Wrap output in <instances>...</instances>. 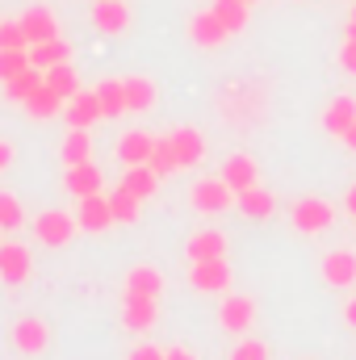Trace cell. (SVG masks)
I'll return each mask as SVG.
<instances>
[{
  "label": "cell",
  "instance_id": "cell-1",
  "mask_svg": "<svg viewBox=\"0 0 356 360\" xmlns=\"http://www.w3.org/2000/svg\"><path fill=\"white\" fill-rule=\"evenodd\" d=\"M76 231H80V226H76V214H68V210H42V214L34 218V235H38V243H46V248H68Z\"/></svg>",
  "mask_w": 356,
  "mask_h": 360
},
{
  "label": "cell",
  "instance_id": "cell-2",
  "mask_svg": "<svg viewBox=\"0 0 356 360\" xmlns=\"http://www.w3.org/2000/svg\"><path fill=\"white\" fill-rule=\"evenodd\" d=\"M189 197H193V210H197V214H227V210L235 205V188H231L222 176L197 180Z\"/></svg>",
  "mask_w": 356,
  "mask_h": 360
},
{
  "label": "cell",
  "instance_id": "cell-3",
  "mask_svg": "<svg viewBox=\"0 0 356 360\" xmlns=\"http://www.w3.org/2000/svg\"><path fill=\"white\" fill-rule=\"evenodd\" d=\"M289 222H293L302 235H319V231H327V226L336 222V210H331V201H323V197H302V201H293Z\"/></svg>",
  "mask_w": 356,
  "mask_h": 360
},
{
  "label": "cell",
  "instance_id": "cell-4",
  "mask_svg": "<svg viewBox=\"0 0 356 360\" xmlns=\"http://www.w3.org/2000/svg\"><path fill=\"white\" fill-rule=\"evenodd\" d=\"M8 344L21 352V356H42L46 348H51V327L42 323V319H17L13 327H8Z\"/></svg>",
  "mask_w": 356,
  "mask_h": 360
},
{
  "label": "cell",
  "instance_id": "cell-5",
  "mask_svg": "<svg viewBox=\"0 0 356 360\" xmlns=\"http://www.w3.org/2000/svg\"><path fill=\"white\" fill-rule=\"evenodd\" d=\"M189 285H193L197 293H227V289H231L227 256H222V260H193V269H189Z\"/></svg>",
  "mask_w": 356,
  "mask_h": 360
},
{
  "label": "cell",
  "instance_id": "cell-6",
  "mask_svg": "<svg viewBox=\"0 0 356 360\" xmlns=\"http://www.w3.org/2000/svg\"><path fill=\"white\" fill-rule=\"evenodd\" d=\"M34 272V256L25 243H0V281L4 285H25Z\"/></svg>",
  "mask_w": 356,
  "mask_h": 360
},
{
  "label": "cell",
  "instance_id": "cell-7",
  "mask_svg": "<svg viewBox=\"0 0 356 360\" xmlns=\"http://www.w3.org/2000/svg\"><path fill=\"white\" fill-rule=\"evenodd\" d=\"M76 226L89 231V235H101V231L113 226V210H109V197H105V193L80 197V205H76Z\"/></svg>",
  "mask_w": 356,
  "mask_h": 360
},
{
  "label": "cell",
  "instance_id": "cell-8",
  "mask_svg": "<svg viewBox=\"0 0 356 360\" xmlns=\"http://www.w3.org/2000/svg\"><path fill=\"white\" fill-rule=\"evenodd\" d=\"M160 319V297H139V293H122V323L130 331H151Z\"/></svg>",
  "mask_w": 356,
  "mask_h": 360
},
{
  "label": "cell",
  "instance_id": "cell-9",
  "mask_svg": "<svg viewBox=\"0 0 356 360\" xmlns=\"http://www.w3.org/2000/svg\"><path fill=\"white\" fill-rule=\"evenodd\" d=\"M323 281H327L331 289H352L356 285V252L331 248V252L323 256Z\"/></svg>",
  "mask_w": 356,
  "mask_h": 360
},
{
  "label": "cell",
  "instance_id": "cell-10",
  "mask_svg": "<svg viewBox=\"0 0 356 360\" xmlns=\"http://www.w3.org/2000/svg\"><path fill=\"white\" fill-rule=\"evenodd\" d=\"M17 21H21L30 46H34V42H51V38H59V21H55V13H51L46 4H30Z\"/></svg>",
  "mask_w": 356,
  "mask_h": 360
},
{
  "label": "cell",
  "instance_id": "cell-11",
  "mask_svg": "<svg viewBox=\"0 0 356 360\" xmlns=\"http://www.w3.org/2000/svg\"><path fill=\"white\" fill-rule=\"evenodd\" d=\"M218 323H222L227 331H235V335L252 331V323H256V302L243 297V293H227V302H222V310H218Z\"/></svg>",
  "mask_w": 356,
  "mask_h": 360
},
{
  "label": "cell",
  "instance_id": "cell-12",
  "mask_svg": "<svg viewBox=\"0 0 356 360\" xmlns=\"http://www.w3.org/2000/svg\"><path fill=\"white\" fill-rule=\"evenodd\" d=\"M189 38H193L197 46H205V51H218V46L231 38V30L214 17V8H205V13H197V17L189 21Z\"/></svg>",
  "mask_w": 356,
  "mask_h": 360
},
{
  "label": "cell",
  "instance_id": "cell-13",
  "mask_svg": "<svg viewBox=\"0 0 356 360\" xmlns=\"http://www.w3.org/2000/svg\"><path fill=\"white\" fill-rule=\"evenodd\" d=\"M101 117H105V109H101L96 89H80L68 101V126H72V130H89L92 122H101Z\"/></svg>",
  "mask_w": 356,
  "mask_h": 360
},
{
  "label": "cell",
  "instance_id": "cell-14",
  "mask_svg": "<svg viewBox=\"0 0 356 360\" xmlns=\"http://www.w3.org/2000/svg\"><path fill=\"white\" fill-rule=\"evenodd\" d=\"M151 147H155V139H151L147 130H130V134L117 139L113 155H117L126 168H134V164H147V160H151Z\"/></svg>",
  "mask_w": 356,
  "mask_h": 360
},
{
  "label": "cell",
  "instance_id": "cell-15",
  "mask_svg": "<svg viewBox=\"0 0 356 360\" xmlns=\"http://www.w3.org/2000/svg\"><path fill=\"white\" fill-rule=\"evenodd\" d=\"M172 147H177V164L180 168H197V164L205 160V139H201V130H193V126L172 130Z\"/></svg>",
  "mask_w": 356,
  "mask_h": 360
},
{
  "label": "cell",
  "instance_id": "cell-16",
  "mask_svg": "<svg viewBox=\"0 0 356 360\" xmlns=\"http://www.w3.org/2000/svg\"><path fill=\"white\" fill-rule=\"evenodd\" d=\"M184 256L189 260H222L227 256V235L222 231H197L184 243Z\"/></svg>",
  "mask_w": 356,
  "mask_h": 360
},
{
  "label": "cell",
  "instance_id": "cell-17",
  "mask_svg": "<svg viewBox=\"0 0 356 360\" xmlns=\"http://www.w3.org/2000/svg\"><path fill=\"white\" fill-rule=\"evenodd\" d=\"M222 180H227L235 193H243V188L260 184V168H256V160H252V155H231V160L222 164Z\"/></svg>",
  "mask_w": 356,
  "mask_h": 360
},
{
  "label": "cell",
  "instance_id": "cell-18",
  "mask_svg": "<svg viewBox=\"0 0 356 360\" xmlns=\"http://www.w3.org/2000/svg\"><path fill=\"white\" fill-rule=\"evenodd\" d=\"M92 21H96L101 34H122V30L130 25V8H126L122 0H96Z\"/></svg>",
  "mask_w": 356,
  "mask_h": 360
},
{
  "label": "cell",
  "instance_id": "cell-19",
  "mask_svg": "<svg viewBox=\"0 0 356 360\" xmlns=\"http://www.w3.org/2000/svg\"><path fill=\"white\" fill-rule=\"evenodd\" d=\"M235 205H239V210H243L248 218L265 222V218H272V210H276V197H272L268 188H260V184H252V188L235 193Z\"/></svg>",
  "mask_w": 356,
  "mask_h": 360
},
{
  "label": "cell",
  "instance_id": "cell-20",
  "mask_svg": "<svg viewBox=\"0 0 356 360\" xmlns=\"http://www.w3.org/2000/svg\"><path fill=\"white\" fill-rule=\"evenodd\" d=\"M126 293H139V297H160L164 293V272L151 269V264H134L126 272Z\"/></svg>",
  "mask_w": 356,
  "mask_h": 360
},
{
  "label": "cell",
  "instance_id": "cell-21",
  "mask_svg": "<svg viewBox=\"0 0 356 360\" xmlns=\"http://www.w3.org/2000/svg\"><path fill=\"white\" fill-rule=\"evenodd\" d=\"M101 168H96V164H76V168H68V180H63V184H68V193H72V197H76V201H80V197H92V193H101Z\"/></svg>",
  "mask_w": 356,
  "mask_h": 360
},
{
  "label": "cell",
  "instance_id": "cell-22",
  "mask_svg": "<svg viewBox=\"0 0 356 360\" xmlns=\"http://www.w3.org/2000/svg\"><path fill=\"white\" fill-rule=\"evenodd\" d=\"M68 59H72V46L63 38H51V42H34L30 46V68H38V72H51L55 63H68Z\"/></svg>",
  "mask_w": 356,
  "mask_h": 360
},
{
  "label": "cell",
  "instance_id": "cell-23",
  "mask_svg": "<svg viewBox=\"0 0 356 360\" xmlns=\"http://www.w3.org/2000/svg\"><path fill=\"white\" fill-rule=\"evenodd\" d=\"M352 122H356V96H336V101L327 105V113H323V126H327V134H336V139H344Z\"/></svg>",
  "mask_w": 356,
  "mask_h": 360
},
{
  "label": "cell",
  "instance_id": "cell-24",
  "mask_svg": "<svg viewBox=\"0 0 356 360\" xmlns=\"http://www.w3.org/2000/svg\"><path fill=\"white\" fill-rule=\"evenodd\" d=\"M126 193H134L139 201H147V197H155V188H160V176L151 172V164H134V168H126V176L117 180Z\"/></svg>",
  "mask_w": 356,
  "mask_h": 360
},
{
  "label": "cell",
  "instance_id": "cell-25",
  "mask_svg": "<svg viewBox=\"0 0 356 360\" xmlns=\"http://www.w3.org/2000/svg\"><path fill=\"white\" fill-rule=\"evenodd\" d=\"M122 84H126V109L130 113H147L155 105V84L147 76H126Z\"/></svg>",
  "mask_w": 356,
  "mask_h": 360
},
{
  "label": "cell",
  "instance_id": "cell-26",
  "mask_svg": "<svg viewBox=\"0 0 356 360\" xmlns=\"http://www.w3.org/2000/svg\"><path fill=\"white\" fill-rule=\"evenodd\" d=\"M42 84H46V76H42L38 68H25L21 76H13V80H4V96H8V101H21V105H25V101H30L34 92L42 89Z\"/></svg>",
  "mask_w": 356,
  "mask_h": 360
},
{
  "label": "cell",
  "instance_id": "cell-27",
  "mask_svg": "<svg viewBox=\"0 0 356 360\" xmlns=\"http://www.w3.org/2000/svg\"><path fill=\"white\" fill-rule=\"evenodd\" d=\"M46 76V89L51 92H59L63 101H72L76 92H80V76H76V68L72 63H55L51 72H42Z\"/></svg>",
  "mask_w": 356,
  "mask_h": 360
},
{
  "label": "cell",
  "instance_id": "cell-28",
  "mask_svg": "<svg viewBox=\"0 0 356 360\" xmlns=\"http://www.w3.org/2000/svg\"><path fill=\"white\" fill-rule=\"evenodd\" d=\"M147 164H151V172H155L160 180L177 172L180 164H177V147H172V134H160V139H155V147H151V160H147Z\"/></svg>",
  "mask_w": 356,
  "mask_h": 360
},
{
  "label": "cell",
  "instance_id": "cell-29",
  "mask_svg": "<svg viewBox=\"0 0 356 360\" xmlns=\"http://www.w3.org/2000/svg\"><path fill=\"white\" fill-rule=\"evenodd\" d=\"M96 96H101L105 117H122V113H130V109H126V84H122V80H101V84H96Z\"/></svg>",
  "mask_w": 356,
  "mask_h": 360
},
{
  "label": "cell",
  "instance_id": "cell-30",
  "mask_svg": "<svg viewBox=\"0 0 356 360\" xmlns=\"http://www.w3.org/2000/svg\"><path fill=\"white\" fill-rule=\"evenodd\" d=\"M63 105H68V101H63L59 92H51L46 84H42V89H38L34 96H30V101H25V109H30V117H38V122H51V117H55V113H59Z\"/></svg>",
  "mask_w": 356,
  "mask_h": 360
},
{
  "label": "cell",
  "instance_id": "cell-31",
  "mask_svg": "<svg viewBox=\"0 0 356 360\" xmlns=\"http://www.w3.org/2000/svg\"><path fill=\"white\" fill-rule=\"evenodd\" d=\"M89 160H92L89 130H68V139H63V164L76 168V164H89Z\"/></svg>",
  "mask_w": 356,
  "mask_h": 360
},
{
  "label": "cell",
  "instance_id": "cell-32",
  "mask_svg": "<svg viewBox=\"0 0 356 360\" xmlns=\"http://www.w3.org/2000/svg\"><path fill=\"white\" fill-rule=\"evenodd\" d=\"M139 205H143V201H139L134 193H126L122 184H117V188L109 193V210H113V222H122V226L139 222Z\"/></svg>",
  "mask_w": 356,
  "mask_h": 360
},
{
  "label": "cell",
  "instance_id": "cell-33",
  "mask_svg": "<svg viewBox=\"0 0 356 360\" xmlns=\"http://www.w3.org/2000/svg\"><path fill=\"white\" fill-rule=\"evenodd\" d=\"M210 8H214V17H218L231 34H239V30L248 25V8H252V4H243V0H214Z\"/></svg>",
  "mask_w": 356,
  "mask_h": 360
},
{
  "label": "cell",
  "instance_id": "cell-34",
  "mask_svg": "<svg viewBox=\"0 0 356 360\" xmlns=\"http://www.w3.org/2000/svg\"><path fill=\"white\" fill-rule=\"evenodd\" d=\"M25 222V210H21V201L13 197V193H4L0 188V231H17Z\"/></svg>",
  "mask_w": 356,
  "mask_h": 360
},
{
  "label": "cell",
  "instance_id": "cell-35",
  "mask_svg": "<svg viewBox=\"0 0 356 360\" xmlns=\"http://www.w3.org/2000/svg\"><path fill=\"white\" fill-rule=\"evenodd\" d=\"M25 68H30V46L25 51H0V84L13 80V76H21Z\"/></svg>",
  "mask_w": 356,
  "mask_h": 360
},
{
  "label": "cell",
  "instance_id": "cell-36",
  "mask_svg": "<svg viewBox=\"0 0 356 360\" xmlns=\"http://www.w3.org/2000/svg\"><path fill=\"white\" fill-rule=\"evenodd\" d=\"M25 30L21 21H0V51H25Z\"/></svg>",
  "mask_w": 356,
  "mask_h": 360
},
{
  "label": "cell",
  "instance_id": "cell-37",
  "mask_svg": "<svg viewBox=\"0 0 356 360\" xmlns=\"http://www.w3.org/2000/svg\"><path fill=\"white\" fill-rule=\"evenodd\" d=\"M231 360H268V348L260 340H239L235 352H231Z\"/></svg>",
  "mask_w": 356,
  "mask_h": 360
},
{
  "label": "cell",
  "instance_id": "cell-38",
  "mask_svg": "<svg viewBox=\"0 0 356 360\" xmlns=\"http://www.w3.org/2000/svg\"><path fill=\"white\" fill-rule=\"evenodd\" d=\"M130 360H168V348H155V344H139Z\"/></svg>",
  "mask_w": 356,
  "mask_h": 360
},
{
  "label": "cell",
  "instance_id": "cell-39",
  "mask_svg": "<svg viewBox=\"0 0 356 360\" xmlns=\"http://www.w3.org/2000/svg\"><path fill=\"white\" fill-rule=\"evenodd\" d=\"M340 68L356 76V38H344V51H340Z\"/></svg>",
  "mask_w": 356,
  "mask_h": 360
},
{
  "label": "cell",
  "instance_id": "cell-40",
  "mask_svg": "<svg viewBox=\"0 0 356 360\" xmlns=\"http://www.w3.org/2000/svg\"><path fill=\"white\" fill-rule=\"evenodd\" d=\"M168 360H197V352L184 348V344H177V348H168Z\"/></svg>",
  "mask_w": 356,
  "mask_h": 360
},
{
  "label": "cell",
  "instance_id": "cell-41",
  "mask_svg": "<svg viewBox=\"0 0 356 360\" xmlns=\"http://www.w3.org/2000/svg\"><path fill=\"white\" fill-rule=\"evenodd\" d=\"M8 164H13V147H8V143H4V139H0V172H4V168H8Z\"/></svg>",
  "mask_w": 356,
  "mask_h": 360
},
{
  "label": "cell",
  "instance_id": "cell-42",
  "mask_svg": "<svg viewBox=\"0 0 356 360\" xmlns=\"http://www.w3.org/2000/svg\"><path fill=\"white\" fill-rule=\"evenodd\" d=\"M344 205H348V214H352V218H356V184H352V188H348V193H344Z\"/></svg>",
  "mask_w": 356,
  "mask_h": 360
},
{
  "label": "cell",
  "instance_id": "cell-43",
  "mask_svg": "<svg viewBox=\"0 0 356 360\" xmlns=\"http://www.w3.org/2000/svg\"><path fill=\"white\" fill-rule=\"evenodd\" d=\"M344 319H348V327H356V297L344 306Z\"/></svg>",
  "mask_w": 356,
  "mask_h": 360
},
{
  "label": "cell",
  "instance_id": "cell-44",
  "mask_svg": "<svg viewBox=\"0 0 356 360\" xmlns=\"http://www.w3.org/2000/svg\"><path fill=\"white\" fill-rule=\"evenodd\" d=\"M344 143H348V147H352V151H356V122H352V126H348V134H344Z\"/></svg>",
  "mask_w": 356,
  "mask_h": 360
},
{
  "label": "cell",
  "instance_id": "cell-45",
  "mask_svg": "<svg viewBox=\"0 0 356 360\" xmlns=\"http://www.w3.org/2000/svg\"><path fill=\"white\" fill-rule=\"evenodd\" d=\"M348 38H356V21H348Z\"/></svg>",
  "mask_w": 356,
  "mask_h": 360
},
{
  "label": "cell",
  "instance_id": "cell-46",
  "mask_svg": "<svg viewBox=\"0 0 356 360\" xmlns=\"http://www.w3.org/2000/svg\"><path fill=\"white\" fill-rule=\"evenodd\" d=\"M243 4H256V0H243Z\"/></svg>",
  "mask_w": 356,
  "mask_h": 360
},
{
  "label": "cell",
  "instance_id": "cell-47",
  "mask_svg": "<svg viewBox=\"0 0 356 360\" xmlns=\"http://www.w3.org/2000/svg\"><path fill=\"white\" fill-rule=\"evenodd\" d=\"M352 21H356V8H352Z\"/></svg>",
  "mask_w": 356,
  "mask_h": 360
}]
</instances>
